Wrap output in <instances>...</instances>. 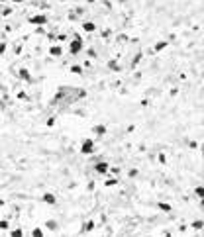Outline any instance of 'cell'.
<instances>
[{
  "mask_svg": "<svg viewBox=\"0 0 204 237\" xmlns=\"http://www.w3.org/2000/svg\"><path fill=\"white\" fill-rule=\"evenodd\" d=\"M106 67H108V69H110L112 73H120V71H122V65L116 61V59H110V61L106 63Z\"/></svg>",
  "mask_w": 204,
  "mask_h": 237,
  "instance_id": "cell-8",
  "label": "cell"
},
{
  "mask_svg": "<svg viewBox=\"0 0 204 237\" xmlns=\"http://www.w3.org/2000/svg\"><path fill=\"white\" fill-rule=\"evenodd\" d=\"M49 55L51 57H61L63 55V47L61 45H51L49 47Z\"/></svg>",
  "mask_w": 204,
  "mask_h": 237,
  "instance_id": "cell-11",
  "label": "cell"
},
{
  "mask_svg": "<svg viewBox=\"0 0 204 237\" xmlns=\"http://www.w3.org/2000/svg\"><path fill=\"white\" fill-rule=\"evenodd\" d=\"M71 73H73V75H83V67L81 65H73L71 67Z\"/></svg>",
  "mask_w": 204,
  "mask_h": 237,
  "instance_id": "cell-17",
  "label": "cell"
},
{
  "mask_svg": "<svg viewBox=\"0 0 204 237\" xmlns=\"http://www.w3.org/2000/svg\"><path fill=\"white\" fill-rule=\"evenodd\" d=\"M194 194H196V196H198L200 200L204 198V186H202V184H198V186H196V188H194Z\"/></svg>",
  "mask_w": 204,
  "mask_h": 237,
  "instance_id": "cell-16",
  "label": "cell"
},
{
  "mask_svg": "<svg viewBox=\"0 0 204 237\" xmlns=\"http://www.w3.org/2000/svg\"><path fill=\"white\" fill-rule=\"evenodd\" d=\"M18 98H24V100H28V94H26V92H18Z\"/></svg>",
  "mask_w": 204,
  "mask_h": 237,
  "instance_id": "cell-29",
  "label": "cell"
},
{
  "mask_svg": "<svg viewBox=\"0 0 204 237\" xmlns=\"http://www.w3.org/2000/svg\"><path fill=\"white\" fill-rule=\"evenodd\" d=\"M8 227H10L8 219H0V231H8Z\"/></svg>",
  "mask_w": 204,
  "mask_h": 237,
  "instance_id": "cell-19",
  "label": "cell"
},
{
  "mask_svg": "<svg viewBox=\"0 0 204 237\" xmlns=\"http://www.w3.org/2000/svg\"><path fill=\"white\" fill-rule=\"evenodd\" d=\"M6 49H8V41H0V55H4L6 53Z\"/></svg>",
  "mask_w": 204,
  "mask_h": 237,
  "instance_id": "cell-21",
  "label": "cell"
},
{
  "mask_svg": "<svg viewBox=\"0 0 204 237\" xmlns=\"http://www.w3.org/2000/svg\"><path fill=\"white\" fill-rule=\"evenodd\" d=\"M49 22V18H47V14H33V16H30L28 18V24H32V26H45Z\"/></svg>",
  "mask_w": 204,
  "mask_h": 237,
  "instance_id": "cell-3",
  "label": "cell"
},
{
  "mask_svg": "<svg viewBox=\"0 0 204 237\" xmlns=\"http://www.w3.org/2000/svg\"><path fill=\"white\" fill-rule=\"evenodd\" d=\"M41 200H43L45 204H49V206H55V204H57V196L53 194V192H45V194L41 196Z\"/></svg>",
  "mask_w": 204,
  "mask_h": 237,
  "instance_id": "cell-5",
  "label": "cell"
},
{
  "mask_svg": "<svg viewBox=\"0 0 204 237\" xmlns=\"http://www.w3.org/2000/svg\"><path fill=\"white\" fill-rule=\"evenodd\" d=\"M130 176H132V179H134V176H137V169H130V173H128Z\"/></svg>",
  "mask_w": 204,
  "mask_h": 237,
  "instance_id": "cell-27",
  "label": "cell"
},
{
  "mask_svg": "<svg viewBox=\"0 0 204 237\" xmlns=\"http://www.w3.org/2000/svg\"><path fill=\"white\" fill-rule=\"evenodd\" d=\"M4 2H24V0H4Z\"/></svg>",
  "mask_w": 204,
  "mask_h": 237,
  "instance_id": "cell-31",
  "label": "cell"
},
{
  "mask_svg": "<svg viewBox=\"0 0 204 237\" xmlns=\"http://www.w3.org/2000/svg\"><path fill=\"white\" fill-rule=\"evenodd\" d=\"M118 176H110L108 180H104V186H108V188H112V186H118Z\"/></svg>",
  "mask_w": 204,
  "mask_h": 237,
  "instance_id": "cell-13",
  "label": "cell"
},
{
  "mask_svg": "<svg viewBox=\"0 0 204 237\" xmlns=\"http://www.w3.org/2000/svg\"><path fill=\"white\" fill-rule=\"evenodd\" d=\"M167 45H169V39H159L155 45H153V51H155V53H159V51L167 49Z\"/></svg>",
  "mask_w": 204,
  "mask_h": 237,
  "instance_id": "cell-9",
  "label": "cell"
},
{
  "mask_svg": "<svg viewBox=\"0 0 204 237\" xmlns=\"http://www.w3.org/2000/svg\"><path fill=\"white\" fill-rule=\"evenodd\" d=\"M106 131H108V129H106L104 124H98V125H94V128H92V133H94V135H98V137H102Z\"/></svg>",
  "mask_w": 204,
  "mask_h": 237,
  "instance_id": "cell-10",
  "label": "cell"
},
{
  "mask_svg": "<svg viewBox=\"0 0 204 237\" xmlns=\"http://www.w3.org/2000/svg\"><path fill=\"white\" fill-rule=\"evenodd\" d=\"M53 124H55V118H49V120H47V125L51 128V125H53Z\"/></svg>",
  "mask_w": 204,
  "mask_h": 237,
  "instance_id": "cell-30",
  "label": "cell"
},
{
  "mask_svg": "<svg viewBox=\"0 0 204 237\" xmlns=\"http://www.w3.org/2000/svg\"><path fill=\"white\" fill-rule=\"evenodd\" d=\"M157 208L161 210V212H171L173 208H171V204H167V202H159L157 204Z\"/></svg>",
  "mask_w": 204,
  "mask_h": 237,
  "instance_id": "cell-14",
  "label": "cell"
},
{
  "mask_svg": "<svg viewBox=\"0 0 204 237\" xmlns=\"http://www.w3.org/2000/svg\"><path fill=\"white\" fill-rule=\"evenodd\" d=\"M108 169H110V163H106V161H98L96 165H94V173L100 174V176H104V174H108Z\"/></svg>",
  "mask_w": 204,
  "mask_h": 237,
  "instance_id": "cell-4",
  "label": "cell"
},
{
  "mask_svg": "<svg viewBox=\"0 0 204 237\" xmlns=\"http://www.w3.org/2000/svg\"><path fill=\"white\" fill-rule=\"evenodd\" d=\"M81 28H83V32H86V33H92V32H96V24L94 22H83L81 24Z\"/></svg>",
  "mask_w": 204,
  "mask_h": 237,
  "instance_id": "cell-7",
  "label": "cell"
},
{
  "mask_svg": "<svg viewBox=\"0 0 204 237\" xmlns=\"http://www.w3.org/2000/svg\"><path fill=\"white\" fill-rule=\"evenodd\" d=\"M55 39H57V41H65V39H67V35H63V33H61V35H57Z\"/></svg>",
  "mask_w": 204,
  "mask_h": 237,
  "instance_id": "cell-28",
  "label": "cell"
},
{
  "mask_svg": "<svg viewBox=\"0 0 204 237\" xmlns=\"http://www.w3.org/2000/svg\"><path fill=\"white\" fill-rule=\"evenodd\" d=\"M108 173H112L114 176H120V169L118 167H110V169H108Z\"/></svg>",
  "mask_w": 204,
  "mask_h": 237,
  "instance_id": "cell-24",
  "label": "cell"
},
{
  "mask_svg": "<svg viewBox=\"0 0 204 237\" xmlns=\"http://www.w3.org/2000/svg\"><path fill=\"white\" fill-rule=\"evenodd\" d=\"M18 77H20V80H24V83H28V84H30L32 80H33L28 69H20V71H18Z\"/></svg>",
  "mask_w": 204,
  "mask_h": 237,
  "instance_id": "cell-6",
  "label": "cell"
},
{
  "mask_svg": "<svg viewBox=\"0 0 204 237\" xmlns=\"http://www.w3.org/2000/svg\"><path fill=\"white\" fill-rule=\"evenodd\" d=\"M45 227H49V229H53V231H55V229L59 227V224H57L55 219H47V221H45Z\"/></svg>",
  "mask_w": 204,
  "mask_h": 237,
  "instance_id": "cell-15",
  "label": "cell"
},
{
  "mask_svg": "<svg viewBox=\"0 0 204 237\" xmlns=\"http://www.w3.org/2000/svg\"><path fill=\"white\" fill-rule=\"evenodd\" d=\"M22 235H24L22 229H12V231H10V237H22Z\"/></svg>",
  "mask_w": 204,
  "mask_h": 237,
  "instance_id": "cell-23",
  "label": "cell"
},
{
  "mask_svg": "<svg viewBox=\"0 0 204 237\" xmlns=\"http://www.w3.org/2000/svg\"><path fill=\"white\" fill-rule=\"evenodd\" d=\"M43 233H45V231H43L41 227H33V229H32V235H33V237H43Z\"/></svg>",
  "mask_w": 204,
  "mask_h": 237,
  "instance_id": "cell-18",
  "label": "cell"
},
{
  "mask_svg": "<svg viewBox=\"0 0 204 237\" xmlns=\"http://www.w3.org/2000/svg\"><path fill=\"white\" fill-rule=\"evenodd\" d=\"M159 163H161V165H165V163H167V155L165 153H159Z\"/></svg>",
  "mask_w": 204,
  "mask_h": 237,
  "instance_id": "cell-25",
  "label": "cell"
},
{
  "mask_svg": "<svg viewBox=\"0 0 204 237\" xmlns=\"http://www.w3.org/2000/svg\"><path fill=\"white\" fill-rule=\"evenodd\" d=\"M12 12H14V10H12V8H8V6H6V8H2V16H10Z\"/></svg>",
  "mask_w": 204,
  "mask_h": 237,
  "instance_id": "cell-26",
  "label": "cell"
},
{
  "mask_svg": "<svg viewBox=\"0 0 204 237\" xmlns=\"http://www.w3.org/2000/svg\"><path fill=\"white\" fill-rule=\"evenodd\" d=\"M94 147H96L94 139L86 137V139H83V141H81V147H79V151H81V155H92L94 151H96Z\"/></svg>",
  "mask_w": 204,
  "mask_h": 237,
  "instance_id": "cell-2",
  "label": "cell"
},
{
  "mask_svg": "<svg viewBox=\"0 0 204 237\" xmlns=\"http://www.w3.org/2000/svg\"><path fill=\"white\" fill-rule=\"evenodd\" d=\"M83 49H84L83 38H81V35H75V38L71 39V43H69V53H71V55H79Z\"/></svg>",
  "mask_w": 204,
  "mask_h": 237,
  "instance_id": "cell-1",
  "label": "cell"
},
{
  "mask_svg": "<svg viewBox=\"0 0 204 237\" xmlns=\"http://www.w3.org/2000/svg\"><path fill=\"white\" fill-rule=\"evenodd\" d=\"M141 57H143V55H141V53H137V55H135V57H134V59H132V69H134V67H135V65H137V63H140V61H141Z\"/></svg>",
  "mask_w": 204,
  "mask_h": 237,
  "instance_id": "cell-22",
  "label": "cell"
},
{
  "mask_svg": "<svg viewBox=\"0 0 204 237\" xmlns=\"http://www.w3.org/2000/svg\"><path fill=\"white\" fill-rule=\"evenodd\" d=\"M92 229H94V221H92V219H89V221H84V224H83L81 233H89V231H92Z\"/></svg>",
  "mask_w": 204,
  "mask_h": 237,
  "instance_id": "cell-12",
  "label": "cell"
},
{
  "mask_svg": "<svg viewBox=\"0 0 204 237\" xmlns=\"http://www.w3.org/2000/svg\"><path fill=\"white\" fill-rule=\"evenodd\" d=\"M202 225H204V221H202V219H194L191 227H194V229H198V231H200V229H202Z\"/></svg>",
  "mask_w": 204,
  "mask_h": 237,
  "instance_id": "cell-20",
  "label": "cell"
}]
</instances>
